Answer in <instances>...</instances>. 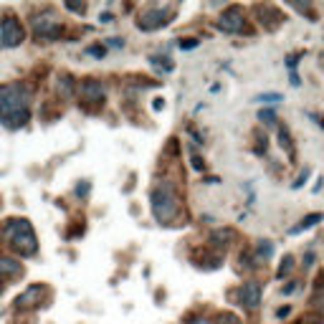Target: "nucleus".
I'll list each match as a JSON object with an SVG mask.
<instances>
[{"label":"nucleus","instance_id":"ddd939ff","mask_svg":"<svg viewBox=\"0 0 324 324\" xmlns=\"http://www.w3.org/2000/svg\"><path fill=\"white\" fill-rule=\"evenodd\" d=\"M256 102H264V104H274V102H281V94H261V96H256Z\"/></svg>","mask_w":324,"mask_h":324},{"label":"nucleus","instance_id":"dca6fc26","mask_svg":"<svg viewBox=\"0 0 324 324\" xmlns=\"http://www.w3.org/2000/svg\"><path fill=\"white\" fill-rule=\"evenodd\" d=\"M306 178H309V170H304V172H302V175H299V180H296V182H294V188H302V185H304V180H306Z\"/></svg>","mask_w":324,"mask_h":324},{"label":"nucleus","instance_id":"9b49d317","mask_svg":"<svg viewBox=\"0 0 324 324\" xmlns=\"http://www.w3.org/2000/svg\"><path fill=\"white\" fill-rule=\"evenodd\" d=\"M278 144H281L284 150H289V147H292V142H289V132L284 130V127H278Z\"/></svg>","mask_w":324,"mask_h":324},{"label":"nucleus","instance_id":"9d476101","mask_svg":"<svg viewBox=\"0 0 324 324\" xmlns=\"http://www.w3.org/2000/svg\"><path fill=\"white\" fill-rule=\"evenodd\" d=\"M0 274H6V276H18L20 274V266L16 264V261H10V258H0Z\"/></svg>","mask_w":324,"mask_h":324},{"label":"nucleus","instance_id":"6e6552de","mask_svg":"<svg viewBox=\"0 0 324 324\" xmlns=\"http://www.w3.org/2000/svg\"><path fill=\"white\" fill-rule=\"evenodd\" d=\"M240 20H243V18H240V13H238V10H228L226 16H220L218 26H220L223 30H236V33H243V30H246V26H243Z\"/></svg>","mask_w":324,"mask_h":324},{"label":"nucleus","instance_id":"f8f14e48","mask_svg":"<svg viewBox=\"0 0 324 324\" xmlns=\"http://www.w3.org/2000/svg\"><path fill=\"white\" fill-rule=\"evenodd\" d=\"M258 251H261V256H266V258H268V256L274 254V246H271L268 240H258Z\"/></svg>","mask_w":324,"mask_h":324},{"label":"nucleus","instance_id":"0eeeda50","mask_svg":"<svg viewBox=\"0 0 324 324\" xmlns=\"http://www.w3.org/2000/svg\"><path fill=\"white\" fill-rule=\"evenodd\" d=\"M236 296H238V302L246 309H256L258 302H261V284H256V281L243 284V286L236 292Z\"/></svg>","mask_w":324,"mask_h":324},{"label":"nucleus","instance_id":"f257e3e1","mask_svg":"<svg viewBox=\"0 0 324 324\" xmlns=\"http://www.w3.org/2000/svg\"><path fill=\"white\" fill-rule=\"evenodd\" d=\"M30 119V92L26 84L0 86V122L10 130H20Z\"/></svg>","mask_w":324,"mask_h":324},{"label":"nucleus","instance_id":"7ed1b4c3","mask_svg":"<svg viewBox=\"0 0 324 324\" xmlns=\"http://www.w3.org/2000/svg\"><path fill=\"white\" fill-rule=\"evenodd\" d=\"M6 236L10 238V243L26 256L36 254V236L30 230V223L23 220V218H13V220H6Z\"/></svg>","mask_w":324,"mask_h":324},{"label":"nucleus","instance_id":"20e7f679","mask_svg":"<svg viewBox=\"0 0 324 324\" xmlns=\"http://www.w3.org/2000/svg\"><path fill=\"white\" fill-rule=\"evenodd\" d=\"M30 26H33V33L40 36V38H58V36H61V23H58V18H54L51 13L33 18Z\"/></svg>","mask_w":324,"mask_h":324},{"label":"nucleus","instance_id":"1a4fd4ad","mask_svg":"<svg viewBox=\"0 0 324 324\" xmlns=\"http://www.w3.org/2000/svg\"><path fill=\"white\" fill-rule=\"evenodd\" d=\"M322 218H324L322 213H316V216H306V218H304V220H302L296 228H292V230H289V236H296V233H302L304 228H312V226H314V223H319Z\"/></svg>","mask_w":324,"mask_h":324},{"label":"nucleus","instance_id":"a211bd4d","mask_svg":"<svg viewBox=\"0 0 324 324\" xmlns=\"http://www.w3.org/2000/svg\"><path fill=\"white\" fill-rule=\"evenodd\" d=\"M89 54H94V56H104V48H99V46H94V48H89Z\"/></svg>","mask_w":324,"mask_h":324},{"label":"nucleus","instance_id":"412c9836","mask_svg":"<svg viewBox=\"0 0 324 324\" xmlns=\"http://www.w3.org/2000/svg\"><path fill=\"white\" fill-rule=\"evenodd\" d=\"M292 292H296V284H294V281L289 284V286H286V289H284V294H292Z\"/></svg>","mask_w":324,"mask_h":324},{"label":"nucleus","instance_id":"aec40b11","mask_svg":"<svg viewBox=\"0 0 324 324\" xmlns=\"http://www.w3.org/2000/svg\"><path fill=\"white\" fill-rule=\"evenodd\" d=\"M190 324H210V322H208V319H202V316H195Z\"/></svg>","mask_w":324,"mask_h":324},{"label":"nucleus","instance_id":"2eb2a0df","mask_svg":"<svg viewBox=\"0 0 324 324\" xmlns=\"http://www.w3.org/2000/svg\"><path fill=\"white\" fill-rule=\"evenodd\" d=\"M218 324H236V319H233L230 314H220V316H218Z\"/></svg>","mask_w":324,"mask_h":324},{"label":"nucleus","instance_id":"4be33fe9","mask_svg":"<svg viewBox=\"0 0 324 324\" xmlns=\"http://www.w3.org/2000/svg\"><path fill=\"white\" fill-rule=\"evenodd\" d=\"M190 46L195 48V46H198V40H185V44H182V48H190Z\"/></svg>","mask_w":324,"mask_h":324},{"label":"nucleus","instance_id":"39448f33","mask_svg":"<svg viewBox=\"0 0 324 324\" xmlns=\"http://www.w3.org/2000/svg\"><path fill=\"white\" fill-rule=\"evenodd\" d=\"M0 30H3V46L6 48H10V46H20L23 44V38H26V33H23V28H20V23L16 20V18H3V23H0Z\"/></svg>","mask_w":324,"mask_h":324},{"label":"nucleus","instance_id":"423d86ee","mask_svg":"<svg viewBox=\"0 0 324 324\" xmlns=\"http://www.w3.org/2000/svg\"><path fill=\"white\" fill-rule=\"evenodd\" d=\"M168 20H170V8H157L154 6L140 18V28L142 30H157L162 26H168Z\"/></svg>","mask_w":324,"mask_h":324},{"label":"nucleus","instance_id":"f3484780","mask_svg":"<svg viewBox=\"0 0 324 324\" xmlns=\"http://www.w3.org/2000/svg\"><path fill=\"white\" fill-rule=\"evenodd\" d=\"M192 168H195V170H202V160H200V157H192Z\"/></svg>","mask_w":324,"mask_h":324},{"label":"nucleus","instance_id":"5701e85b","mask_svg":"<svg viewBox=\"0 0 324 324\" xmlns=\"http://www.w3.org/2000/svg\"><path fill=\"white\" fill-rule=\"evenodd\" d=\"M0 292H3V286H0Z\"/></svg>","mask_w":324,"mask_h":324},{"label":"nucleus","instance_id":"f03ea898","mask_svg":"<svg viewBox=\"0 0 324 324\" xmlns=\"http://www.w3.org/2000/svg\"><path fill=\"white\" fill-rule=\"evenodd\" d=\"M150 202H152V213L162 226H175L178 218V198L168 182H157L150 190Z\"/></svg>","mask_w":324,"mask_h":324},{"label":"nucleus","instance_id":"6ab92c4d","mask_svg":"<svg viewBox=\"0 0 324 324\" xmlns=\"http://www.w3.org/2000/svg\"><path fill=\"white\" fill-rule=\"evenodd\" d=\"M86 190H89V182H84V185H78V188H76V192H78V195H84Z\"/></svg>","mask_w":324,"mask_h":324},{"label":"nucleus","instance_id":"4468645a","mask_svg":"<svg viewBox=\"0 0 324 324\" xmlns=\"http://www.w3.org/2000/svg\"><path fill=\"white\" fill-rule=\"evenodd\" d=\"M258 119H264L266 124H274V122H276V114H274V112H268V109H264V112L258 114Z\"/></svg>","mask_w":324,"mask_h":324}]
</instances>
